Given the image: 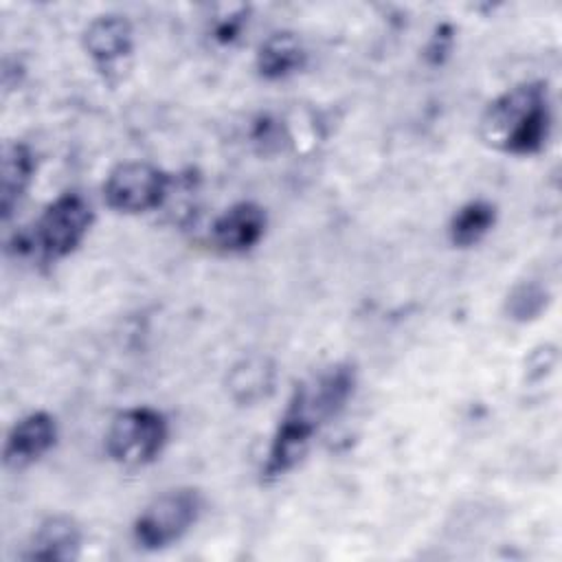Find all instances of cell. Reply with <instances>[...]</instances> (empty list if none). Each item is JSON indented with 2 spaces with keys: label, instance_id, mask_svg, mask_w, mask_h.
<instances>
[{
  "label": "cell",
  "instance_id": "cell-12",
  "mask_svg": "<svg viewBox=\"0 0 562 562\" xmlns=\"http://www.w3.org/2000/svg\"><path fill=\"white\" fill-rule=\"evenodd\" d=\"M272 384H274V369L261 356L237 362L228 373V391L233 400L239 404L259 402L272 391Z\"/></svg>",
  "mask_w": 562,
  "mask_h": 562
},
{
  "label": "cell",
  "instance_id": "cell-9",
  "mask_svg": "<svg viewBox=\"0 0 562 562\" xmlns=\"http://www.w3.org/2000/svg\"><path fill=\"white\" fill-rule=\"evenodd\" d=\"M79 547H81L79 525L68 516H50L35 529L22 558L66 562L79 555Z\"/></svg>",
  "mask_w": 562,
  "mask_h": 562
},
{
  "label": "cell",
  "instance_id": "cell-13",
  "mask_svg": "<svg viewBox=\"0 0 562 562\" xmlns=\"http://www.w3.org/2000/svg\"><path fill=\"white\" fill-rule=\"evenodd\" d=\"M496 222V206L487 200H472L463 204L448 224V237L454 246L468 248L479 244Z\"/></svg>",
  "mask_w": 562,
  "mask_h": 562
},
{
  "label": "cell",
  "instance_id": "cell-7",
  "mask_svg": "<svg viewBox=\"0 0 562 562\" xmlns=\"http://www.w3.org/2000/svg\"><path fill=\"white\" fill-rule=\"evenodd\" d=\"M57 441V424L53 415L35 411L13 424L4 439V463L22 470L42 459Z\"/></svg>",
  "mask_w": 562,
  "mask_h": 562
},
{
  "label": "cell",
  "instance_id": "cell-11",
  "mask_svg": "<svg viewBox=\"0 0 562 562\" xmlns=\"http://www.w3.org/2000/svg\"><path fill=\"white\" fill-rule=\"evenodd\" d=\"M305 64V48L301 44V40L294 33L288 31H279L272 33L257 50V72L263 79L277 81V79H285L294 72H299Z\"/></svg>",
  "mask_w": 562,
  "mask_h": 562
},
{
  "label": "cell",
  "instance_id": "cell-10",
  "mask_svg": "<svg viewBox=\"0 0 562 562\" xmlns=\"http://www.w3.org/2000/svg\"><path fill=\"white\" fill-rule=\"evenodd\" d=\"M35 173V158L26 143L9 140L2 147V165H0V213L7 222L13 209L24 198Z\"/></svg>",
  "mask_w": 562,
  "mask_h": 562
},
{
  "label": "cell",
  "instance_id": "cell-4",
  "mask_svg": "<svg viewBox=\"0 0 562 562\" xmlns=\"http://www.w3.org/2000/svg\"><path fill=\"white\" fill-rule=\"evenodd\" d=\"M202 496L193 487H178L156 496L134 522L138 547L156 551L180 540L198 520Z\"/></svg>",
  "mask_w": 562,
  "mask_h": 562
},
{
  "label": "cell",
  "instance_id": "cell-14",
  "mask_svg": "<svg viewBox=\"0 0 562 562\" xmlns=\"http://www.w3.org/2000/svg\"><path fill=\"white\" fill-rule=\"evenodd\" d=\"M549 305V292L538 281L516 283L505 299V314L516 323L536 321Z\"/></svg>",
  "mask_w": 562,
  "mask_h": 562
},
{
  "label": "cell",
  "instance_id": "cell-8",
  "mask_svg": "<svg viewBox=\"0 0 562 562\" xmlns=\"http://www.w3.org/2000/svg\"><path fill=\"white\" fill-rule=\"evenodd\" d=\"M134 31L125 15L105 13L94 18L83 31V48L99 66H114L132 53Z\"/></svg>",
  "mask_w": 562,
  "mask_h": 562
},
{
  "label": "cell",
  "instance_id": "cell-2",
  "mask_svg": "<svg viewBox=\"0 0 562 562\" xmlns=\"http://www.w3.org/2000/svg\"><path fill=\"white\" fill-rule=\"evenodd\" d=\"M169 437L167 419L151 406H132L121 411L105 435V450L123 468L151 463Z\"/></svg>",
  "mask_w": 562,
  "mask_h": 562
},
{
  "label": "cell",
  "instance_id": "cell-1",
  "mask_svg": "<svg viewBox=\"0 0 562 562\" xmlns=\"http://www.w3.org/2000/svg\"><path fill=\"white\" fill-rule=\"evenodd\" d=\"M551 125L547 86L529 81L498 94L479 121V136L492 149L527 156L542 149Z\"/></svg>",
  "mask_w": 562,
  "mask_h": 562
},
{
  "label": "cell",
  "instance_id": "cell-3",
  "mask_svg": "<svg viewBox=\"0 0 562 562\" xmlns=\"http://www.w3.org/2000/svg\"><path fill=\"white\" fill-rule=\"evenodd\" d=\"M92 220V209L79 193H61L35 222L29 250H37L44 261L68 257L88 235Z\"/></svg>",
  "mask_w": 562,
  "mask_h": 562
},
{
  "label": "cell",
  "instance_id": "cell-6",
  "mask_svg": "<svg viewBox=\"0 0 562 562\" xmlns=\"http://www.w3.org/2000/svg\"><path fill=\"white\" fill-rule=\"evenodd\" d=\"M266 224V211L257 202H237L213 222L211 241L226 255H241L261 241Z\"/></svg>",
  "mask_w": 562,
  "mask_h": 562
},
{
  "label": "cell",
  "instance_id": "cell-5",
  "mask_svg": "<svg viewBox=\"0 0 562 562\" xmlns=\"http://www.w3.org/2000/svg\"><path fill=\"white\" fill-rule=\"evenodd\" d=\"M169 191V176L149 162H121L116 165L105 182V204L116 213L138 215L158 209Z\"/></svg>",
  "mask_w": 562,
  "mask_h": 562
}]
</instances>
